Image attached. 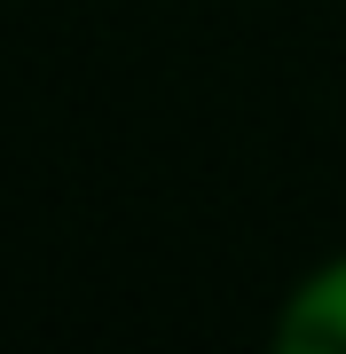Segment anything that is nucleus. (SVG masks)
I'll list each match as a JSON object with an SVG mask.
<instances>
[{"instance_id":"obj_1","label":"nucleus","mask_w":346,"mask_h":354,"mask_svg":"<svg viewBox=\"0 0 346 354\" xmlns=\"http://www.w3.org/2000/svg\"><path fill=\"white\" fill-rule=\"evenodd\" d=\"M276 339L291 354H338L346 346V268H323V276L291 299V315L276 323Z\"/></svg>"}]
</instances>
